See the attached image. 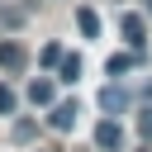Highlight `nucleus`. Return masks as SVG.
<instances>
[{
    "mask_svg": "<svg viewBox=\"0 0 152 152\" xmlns=\"http://www.w3.org/2000/svg\"><path fill=\"white\" fill-rule=\"evenodd\" d=\"M119 28H124V38H128V48H133V52H142V48H147V19H142L138 10H124Z\"/></svg>",
    "mask_w": 152,
    "mask_h": 152,
    "instance_id": "nucleus-1",
    "label": "nucleus"
},
{
    "mask_svg": "<svg viewBox=\"0 0 152 152\" xmlns=\"http://www.w3.org/2000/svg\"><path fill=\"white\" fill-rule=\"evenodd\" d=\"M71 124H76V100H62V104L48 109V128L52 133H71Z\"/></svg>",
    "mask_w": 152,
    "mask_h": 152,
    "instance_id": "nucleus-2",
    "label": "nucleus"
},
{
    "mask_svg": "<svg viewBox=\"0 0 152 152\" xmlns=\"http://www.w3.org/2000/svg\"><path fill=\"white\" fill-rule=\"evenodd\" d=\"M90 138H95V147H104V152H114V147H124V128H119L114 119H100Z\"/></svg>",
    "mask_w": 152,
    "mask_h": 152,
    "instance_id": "nucleus-3",
    "label": "nucleus"
},
{
    "mask_svg": "<svg viewBox=\"0 0 152 152\" xmlns=\"http://www.w3.org/2000/svg\"><path fill=\"white\" fill-rule=\"evenodd\" d=\"M24 62H28L24 43H14V38H0V66H5V71H24Z\"/></svg>",
    "mask_w": 152,
    "mask_h": 152,
    "instance_id": "nucleus-4",
    "label": "nucleus"
},
{
    "mask_svg": "<svg viewBox=\"0 0 152 152\" xmlns=\"http://www.w3.org/2000/svg\"><path fill=\"white\" fill-rule=\"evenodd\" d=\"M100 109H104V114H119V109H128V95H124L119 86H104V90H100Z\"/></svg>",
    "mask_w": 152,
    "mask_h": 152,
    "instance_id": "nucleus-5",
    "label": "nucleus"
},
{
    "mask_svg": "<svg viewBox=\"0 0 152 152\" xmlns=\"http://www.w3.org/2000/svg\"><path fill=\"white\" fill-rule=\"evenodd\" d=\"M76 28H81L86 38H100V14H95L90 5H81V10H76Z\"/></svg>",
    "mask_w": 152,
    "mask_h": 152,
    "instance_id": "nucleus-6",
    "label": "nucleus"
},
{
    "mask_svg": "<svg viewBox=\"0 0 152 152\" xmlns=\"http://www.w3.org/2000/svg\"><path fill=\"white\" fill-rule=\"evenodd\" d=\"M52 95H57V86H52L48 76H38V81H28V100H33V104H52Z\"/></svg>",
    "mask_w": 152,
    "mask_h": 152,
    "instance_id": "nucleus-7",
    "label": "nucleus"
},
{
    "mask_svg": "<svg viewBox=\"0 0 152 152\" xmlns=\"http://www.w3.org/2000/svg\"><path fill=\"white\" fill-rule=\"evenodd\" d=\"M138 57H142V52H119V57H109V62H104V71H109V76H124V71H133V62H138Z\"/></svg>",
    "mask_w": 152,
    "mask_h": 152,
    "instance_id": "nucleus-8",
    "label": "nucleus"
},
{
    "mask_svg": "<svg viewBox=\"0 0 152 152\" xmlns=\"http://www.w3.org/2000/svg\"><path fill=\"white\" fill-rule=\"evenodd\" d=\"M57 66H62V81H81V57H76V52H62Z\"/></svg>",
    "mask_w": 152,
    "mask_h": 152,
    "instance_id": "nucleus-9",
    "label": "nucleus"
},
{
    "mask_svg": "<svg viewBox=\"0 0 152 152\" xmlns=\"http://www.w3.org/2000/svg\"><path fill=\"white\" fill-rule=\"evenodd\" d=\"M38 62H43V66L52 71V66L62 62V48H57V43H43V52H38Z\"/></svg>",
    "mask_w": 152,
    "mask_h": 152,
    "instance_id": "nucleus-10",
    "label": "nucleus"
},
{
    "mask_svg": "<svg viewBox=\"0 0 152 152\" xmlns=\"http://www.w3.org/2000/svg\"><path fill=\"white\" fill-rule=\"evenodd\" d=\"M14 104H19V100H14V90L0 81V114H14Z\"/></svg>",
    "mask_w": 152,
    "mask_h": 152,
    "instance_id": "nucleus-11",
    "label": "nucleus"
},
{
    "mask_svg": "<svg viewBox=\"0 0 152 152\" xmlns=\"http://www.w3.org/2000/svg\"><path fill=\"white\" fill-rule=\"evenodd\" d=\"M138 133H142V138H152V104H142V109H138Z\"/></svg>",
    "mask_w": 152,
    "mask_h": 152,
    "instance_id": "nucleus-12",
    "label": "nucleus"
}]
</instances>
